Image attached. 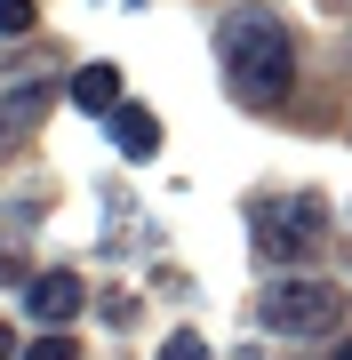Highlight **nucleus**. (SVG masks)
Segmentation results:
<instances>
[{
  "label": "nucleus",
  "instance_id": "obj_1",
  "mask_svg": "<svg viewBox=\"0 0 352 360\" xmlns=\"http://www.w3.org/2000/svg\"><path fill=\"white\" fill-rule=\"evenodd\" d=\"M216 56H224V80H233L240 104H280L288 80H296L288 32L273 25V16H224L216 25Z\"/></svg>",
  "mask_w": 352,
  "mask_h": 360
},
{
  "label": "nucleus",
  "instance_id": "obj_2",
  "mask_svg": "<svg viewBox=\"0 0 352 360\" xmlns=\"http://www.w3.org/2000/svg\"><path fill=\"white\" fill-rule=\"evenodd\" d=\"M337 321H344V288L313 281V272H288V281L264 296V328H280V336H328Z\"/></svg>",
  "mask_w": 352,
  "mask_h": 360
},
{
  "label": "nucleus",
  "instance_id": "obj_3",
  "mask_svg": "<svg viewBox=\"0 0 352 360\" xmlns=\"http://www.w3.org/2000/svg\"><path fill=\"white\" fill-rule=\"evenodd\" d=\"M320 232H328V217L313 200H280V208H256V248L264 257H280V264H304L320 248Z\"/></svg>",
  "mask_w": 352,
  "mask_h": 360
},
{
  "label": "nucleus",
  "instance_id": "obj_4",
  "mask_svg": "<svg viewBox=\"0 0 352 360\" xmlns=\"http://www.w3.org/2000/svg\"><path fill=\"white\" fill-rule=\"evenodd\" d=\"M40 112H48V80L40 72H0V144L40 129Z\"/></svg>",
  "mask_w": 352,
  "mask_h": 360
},
{
  "label": "nucleus",
  "instance_id": "obj_5",
  "mask_svg": "<svg viewBox=\"0 0 352 360\" xmlns=\"http://www.w3.org/2000/svg\"><path fill=\"white\" fill-rule=\"evenodd\" d=\"M80 296H89V288H80L72 272H40V281L25 288V312H32V321H48V328H65L72 312H80Z\"/></svg>",
  "mask_w": 352,
  "mask_h": 360
},
{
  "label": "nucleus",
  "instance_id": "obj_6",
  "mask_svg": "<svg viewBox=\"0 0 352 360\" xmlns=\"http://www.w3.org/2000/svg\"><path fill=\"white\" fill-rule=\"evenodd\" d=\"M72 104L96 112V120H112L120 112V65H80L72 72Z\"/></svg>",
  "mask_w": 352,
  "mask_h": 360
},
{
  "label": "nucleus",
  "instance_id": "obj_7",
  "mask_svg": "<svg viewBox=\"0 0 352 360\" xmlns=\"http://www.w3.org/2000/svg\"><path fill=\"white\" fill-rule=\"evenodd\" d=\"M112 144H120V160H152L160 153V120L144 112V104H120L112 112Z\"/></svg>",
  "mask_w": 352,
  "mask_h": 360
},
{
  "label": "nucleus",
  "instance_id": "obj_8",
  "mask_svg": "<svg viewBox=\"0 0 352 360\" xmlns=\"http://www.w3.org/2000/svg\"><path fill=\"white\" fill-rule=\"evenodd\" d=\"M25 360H80V345H72V336H32Z\"/></svg>",
  "mask_w": 352,
  "mask_h": 360
},
{
  "label": "nucleus",
  "instance_id": "obj_9",
  "mask_svg": "<svg viewBox=\"0 0 352 360\" xmlns=\"http://www.w3.org/2000/svg\"><path fill=\"white\" fill-rule=\"evenodd\" d=\"M32 16H40L32 0H0V32H32Z\"/></svg>",
  "mask_w": 352,
  "mask_h": 360
},
{
  "label": "nucleus",
  "instance_id": "obj_10",
  "mask_svg": "<svg viewBox=\"0 0 352 360\" xmlns=\"http://www.w3.org/2000/svg\"><path fill=\"white\" fill-rule=\"evenodd\" d=\"M160 360H209V345H200V336H169V345H160Z\"/></svg>",
  "mask_w": 352,
  "mask_h": 360
},
{
  "label": "nucleus",
  "instance_id": "obj_11",
  "mask_svg": "<svg viewBox=\"0 0 352 360\" xmlns=\"http://www.w3.org/2000/svg\"><path fill=\"white\" fill-rule=\"evenodd\" d=\"M8 352H16V328H0V360H8Z\"/></svg>",
  "mask_w": 352,
  "mask_h": 360
},
{
  "label": "nucleus",
  "instance_id": "obj_12",
  "mask_svg": "<svg viewBox=\"0 0 352 360\" xmlns=\"http://www.w3.org/2000/svg\"><path fill=\"white\" fill-rule=\"evenodd\" d=\"M344 360H352V352H344Z\"/></svg>",
  "mask_w": 352,
  "mask_h": 360
}]
</instances>
